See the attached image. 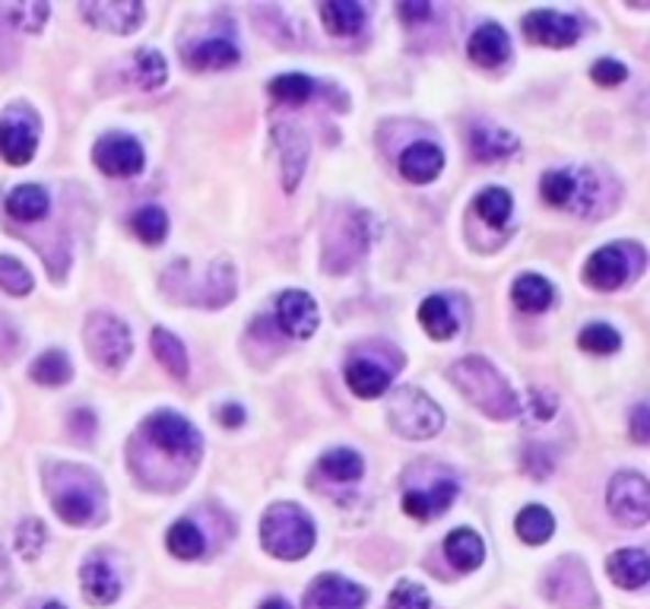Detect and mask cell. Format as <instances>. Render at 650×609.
Here are the masks:
<instances>
[{
  "mask_svg": "<svg viewBox=\"0 0 650 609\" xmlns=\"http://www.w3.org/2000/svg\"><path fill=\"white\" fill-rule=\"evenodd\" d=\"M451 381L463 397L488 419H515L520 413V400L505 381V375L483 356H466L451 365Z\"/></svg>",
  "mask_w": 650,
  "mask_h": 609,
  "instance_id": "cell-1",
  "label": "cell"
},
{
  "mask_svg": "<svg viewBox=\"0 0 650 609\" xmlns=\"http://www.w3.org/2000/svg\"><path fill=\"white\" fill-rule=\"evenodd\" d=\"M48 492H52L57 518L74 527L96 521V511L106 505V489H102L99 476L86 467H77V464L48 467Z\"/></svg>",
  "mask_w": 650,
  "mask_h": 609,
  "instance_id": "cell-2",
  "label": "cell"
},
{
  "mask_svg": "<svg viewBox=\"0 0 650 609\" xmlns=\"http://www.w3.org/2000/svg\"><path fill=\"white\" fill-rule=\"evenodd\" d=\"M315 521L293 501H276L261 518V543L273 558L298 562L315 550Z\"/></svg>",
  "mask_w": 650,
  "mask_h": 609,
  "instance_id": "cell-3",
  "label": "cell"
},
{
  "mask_svg": "<svg viewBox=\"0 0 650 609\" xmlns=\"http://www.w3.org/2000/svg\"><path fill=\"white\" fill-rule=\"evenodd\" d=\"M372 242V220L368 213L346 207L340 210L324 232V254H321V267L327 274H346L362 261V254L368 251Z\"/></svg>",
  "mask_w": 650,
  "mask_h": 609,
  "instance_id": "cell-4",
  "label": "cell"
},
{
  "mask_svg": "<svg viewBox=\"0 0 650 609\" xmlns=\"http://www.w3.org/2000/svg\"><path fill=\"white\" fill-rule=\"evenodd\" d=\"M390 425L397 435L422 442V439H434L444 429V413L434 403L429 394H422L419 388H400L390 400Z\"/></svg>",
  "mask_w": 650,
  "mask_h": 609,
  "instance_id": "cell-5",
  "label": "cell"
},
{
  "mask_svg": "<svg viewBox=\"0 0 650 609\" xmlns=\"http://www.w3.org/2000/svg\"><path fill=\"white\" fill-rule=\"evenodd\" d=\"M82 340H86L89 356L99 362L102 368H109V372H118L128 362L131 350H134V340H131L128 324L118 321L114 314H106V311H96V314L86 318Z\"/></svg>",
  "mask_w": 650,
  "mask_h": 609,
  "instance_id": "cell-6",
  "label": "cell"
},
{
  "mask_svg": "<svg viewBox=\"0 0 650 609\" xmlns=\"http://www.w3.org/2000/svg\"><path fill=\"white\" fill-rule=\"evenodd\" d=\"M645 264V251L638 245H606L594 251L584 264V283L599 292H613L635 277Z\"/></svg>",
  "mask_w": 650,
  "mask_h": 609,
  "instance_id": "cell-7",
  "label": "cell"
},
{
  "mask_svg": "<svg viewBox=\"0 0 650 609\" xmlns=\"http://www.w3.org/2000/svg\"><path fill=\"white\" fill-rule=\"evenodd\" d=\"M143 439L159 447L168 457H178L185 464H197L200 457V435L185 416L159 410L143 422Z\"/></svg>",
  "mask_w": 650,
  "mask_h": 609,
  "instance_id": "cell-8",
  "label": "cell"
},
{
  "mask_svg": "<svg viewBox=\"0 0 650 609\" xmlns=\"http://www.w3.org/2000/svg\"><path fill=\"white\" fill-rule=\"evenodd\" d=\"M38 150V118L26 106H10L0 114V159L26 166Z\"/></svg>",
  "mask_w": 650,
  "mask_h": 609,
  "instance_id": "cell-9",
  "label": "cell"
},
{
  "mask_svg": "<svg viewBox=\"0 0 650 609\" xmlns=\"http://www.w3.org/2000/svg\"><path fill=\"white\" fill-rule=\"evenodd\" d=\"M606 505L619 524L645 527L650 518V486L641 473L623 470L613 476Z\"/></svg>",
  "mask_w": 650,
  "mask_h": 609,
  "instance_id": "cell-10",
  "label": "cell"
},
{
  "mask_svg": "<svg viewBox=\"0 0 650 609\" xmlns=\"http://www.w3.org/2000/svg\"><path fill=\"white\" fill-rule=\"evenodd\" d=\"M92 159L111 178H134L143 171V163H146L143 146L131 134H106L96 143Z\"/></svg>",
  "mask_w": 650,
  "mask_h": 609,
  "instance_id": "cell-11",
  "label": "cell"
},
{
  "mask_svg": "<svg viewBox=\"0 0 650 609\" xmlns=\"http://www.w3.org/2000/svg\"><path fill=\"white\" fill-rule=\"evenodd\" d=\"M540 195L549 207H565V210H577L584 213L587 197H594V178L584 171H546L540 181Z\"/></svg>",
  "mask_w": 650,
  "mask_h": 609,
  "instance_id": "cell-12",
  "label": "cell"
},
{
  "mask_svg": "<svg viewBox=\"0 0 650 609\" xmlns=\"http://www.w3.org/2000/svg\"><path fill=\"white\" fill-rule=\"evenodd\" d=\"M524 38L542 48H569L581 38V20L552 10H533L530 16H524Z\"/></svg>",
  "mask_w": 650,
  "mask_h": 609,
  "instance_id": "cell-13",
  "label": "cell"
},
{
  "mask_svg": "<svg viewBox=\"0 0 650 609\" xmlns=\"http://www.w3.org/2000/svg\"><path fill=\"white\" fill-rule=\"evenodd\" d=\"M80 13L92 26L114 35H131L143 23L146 7L140 0H92V3H80Z\"/></svg>",
  "mask_w": 650,
  "mask_h": 609,
  "instance_id": "cell-14",
  "label": "cell"
},
{
  "mask_svg": "<svg viewBox=\"0 0 650 609\" xmlns=\"http://www.w3.org/2000/svg\"><path fill=\"white\" fill-rule=\"evenodd\" d=\"M305 609H365V590L343 575H321L305 594Z\"/></svg>",
  "mask_w": 650,
  "mask_h": 609,
  "instance_id": "cell-15",
  "label": "cell"
},
{
  "mask_svg": "<svg viewBox=\"0 0 650 609\" xmlns=\"http://www.w3.org/2000/svg\"><path fill=\"white\" fill-rule=\"evenodd\" d=\"M276 321L289 336L308 340L321 324V311L305 289H286L276 302Z\"/></svg>",
  "mask_w": 650,
  "mask_h": 609,
  "instance_id": "cell-16",
  "label": "cell"
},
{
  "mask_svg": "<svg viewBox=\"0 0 650 609\" xmlns=\"http://www.w3.org/2000/svg\"><path fill=\"white\" fill-rule=\"evenodd\" d=\"M454 496H458V479L451 473L438 470L429 489H412V486H407V492H404V511H407L409 518H416V521H432L434 514H441V511L451 508Z\"/></svg>",
  "mask_w": 650,
  "mask_h": 609,
  "instance_id": "cell-17",
  "label": "cell"
},
{
  "mask_svg": "<svg viewBox=\"0 0 650 609\" xmlns=\"http://www.w3.org/2000/svg\"><path fill=\"white\" fill-rule=\"evenodd\" d=\"M80 584H82V597L96 607H109L121 597V578L118 572L111 568V562H106L102 555H92L86 558L80 568Z\"/></svg>",
  "mask_w": 650,
  "mask_h": 609,
  "instance_id": "cell-18",
  "label": "cell"
},
{
  "mask_svg": "<svg viewBox=\"0 0 650 609\" xmlns=\"http://www.w3.org/2000/svg\"><path fill=\"white\" fill-rule=\"evenodd\" d=\"M470 156L476 163H498V159H508L515 156L520 140L515 134H508L505 128H495V124H470Z\"/></svg>",
  "mask_w": 650,
  "mask_h": 609,
  "instance_id": "cell-19",
  "label": "cell"
},
{
  "mask_svg": "<svg viewBox=\"0 0 650 609\" xmlns=\"http://www.w3.org/2000/svg\"><path fill=\"white\" fill-rule=\"evenodd\" d=\"M444 168V153L438 143H409L400 153V175L412 185H429Z\"/></svg>",
  "mask_w": 650,
  "mask_h": 609,
  "instance_id": "cell-20",
  "label": "cell"
},
{
  "mask_svg": "<svg viewBox=\"0 0 650 609\" xmlns=\"http://www.w3.org/2000/svg\"><path fill=\"white\" fill-rule=\"evenodd\" d=\"M466 55L473 64H480V67H502L508 55H511V38H508V32L498 26V23H486V26H480L473 35H470V48H466Z\"/></svg>",
  "mask_w": 650,
  "mask_h": 609,
  "instance_id": "cell-21",
  "label": "cell"
},
{
  "mask_svg": "<svg viewBox=\"0 0 650 609\" xmlns=\"http://www.w3.org/2000/svg\"><path fill=\"white\" fill-rule=\"evenodd\" d=\"M273 137H276V146L283 150V185L286 191H296L305 171V159H308V140L293 124H279Z\"/></svg>",
  "mask_w": 650,
  "mask_h": 609,
  "instance_id": "cell-22",
  "label": "cell"
},
{
  "mask_svg": "<svg viewBox=\"0 0 650 609\" xmlns=\"http://www.w3.org/2000/svg\"><path fill=\"white\" fill-rule=\"evenodd\" d=\"M239 48L229 38H207L200 45H190L181 52V60L190 70H225L239 64Z\"/></svg>",
  "mask_w": 650,
  "mask_h": 609,
  "instance_id": "cell-23",
  "label": "cell"
},
{
  "mask_svg": "<svg viewBox=\"0 0 650 609\" xmlns=\"http://www.w3.org/2000/svg\"><path fill=\"white\" fill-rule=\"evenodd\" d=\"M606 572L625 590H641L650 578V558L645 550H616L606 562Z\"/></svg>",
  "mask_w": 650,
  "mask_h": 609,
  "instance_id": "cell-24",
  "label": "cell"
},
{
  "mask_svg": "<svg viewBox=\"0 0 650 609\" xmlns=\"http://www.w3.org/2000/svg\"><path fill=\"white\" fill-rule=\"evenodd\" d=\"M444 555L448 562L458 568V572H473L483 565V555H486V546H483V536L470 527H458L454 533H448L444 540Z\"/></svg>",
  "mask_w": 650,
  "mask_h": 609,
  "instance_id": "cell-25",
  "label": "cell"
},
{
  "mask_svg": "<svg viewBox=\"0 0 650 609\" xmlns=\"http://www.w3.org/2000/svg\"><path fill=\"white\" fill-rule=\"evenodd\" d=\"M318 13L324 20L327 32L340 35V38H350L365 26V7L355 3V0H327L318 7Z\"/></svg>",
  "mask_w": 650,
  "mask_h": 609,
  "instance_id": "cell-26",
  "label": "cell"
},
{
  "mask_svg": "<svg viewBox=\"0 0 650 609\" xmlns=\"http://www.w3.org/2000/svg\"><path fill=\"white\" fill-rule=\"evenodd\" d=\"M346 385H350V390H353L355 397L375 400V397H381L384 390L390 388V372L375 365V362L355 359L350 362V368H346Z\"/></svg>",
  "mask_w": 650,
  "mask_h": 609,
  "instance_id": "cell-27",
  "label": "cell"
},
{
  "mask_svg": "<svg viewBox=\"0 0 650 609\" xmlns=\"http://www.w3.org/2000/svg\"><path fill=\"white\" fill-rule=\"evenodd\" d=\"M511 299L520 311H530V314H540L549 304L555 302V289L552 283L540 274H524V277L515 279L511 286Z\"/></svg>",
  "mask_w": 650,
  "mask_h": 609,
  "instance_id": "cell-28",
  "label": "cell"
},
{
  "mask_svg": "<svg viewBox=\"0 0 650 609\" xmlns=\"http://www.w3.org/2000/svg\"><path fill=\"white\" fill-rule=\"evenodd\" d=\"M419 324L432 340H451L458 333V314L444 296H429L419 304Z\"/></svg>",
  "mask_w": 650,
  "mask_h": 609,
  "instance_id": "cell-29",
  "label": "cell"
},
{
  "mask_svg": "<svg viewBox=\"0 0 650 609\" xmlns=\"http://www.w3.org/2000/svg\"><path fill=\"white\" fill-rule=\"evenodd\" d=\"M362 470H365V464L353 447H333L318 461V473L324 476L327 483H340V486L362 479Z\"/></svg>",
  "mask_w": 650,
  "mask_h": 609,
  "instance_id": "cell-30",
  "label": "cell"
},
{
  "mask_svg": "<svg viewBox=\"0 0 650 609\" xmlns=\"http://www.w3.org/2000/svg\"><path fill=\"white\" fill-rule=\"evenodd\" d=\"M7 213L20 222H38L48 213V191L38 185H20L7 195Z\"/></svg>",
  "mask_w": 650,
  "mask_h": 609,
  "instance_id": "cell-31",
  "label": "cell"
},
{
  "mask_svg": "<svg viewBox=\"0 0 650 609\" xmlns=\"http://www.w3.org/2000/svg\"><path fill=\"white\" fill-rule=\"evenodd\" d=\"M153 353H156L159 365H163L172 378H178V381L188 378V353H185V343H181L175 333L165 331V328H156V331H153Z\"/></svg>",
  "mask_w": 650,
  "mask_h": 609,
  "instance_id": "cell-32",
  "label": "cell"
},
{
  "mask_svg": "<svg viewBox=\"0 0 650 609\" xmlns=\"http://www.w3.org/2000/svg\"><path fill=\"white\" fill-rule=\"evenodd\" d=\"M517 536L524 540V543H530V546H542L546 540H552V533H555V518L549 514V508H542V505H527L520 514H517Z\"/></svg>",
  "mask_w": 650,
  "mask_h": 609,
  "instance_id": "cell-33",
  "label": "cell"
},
{
  "mask_svg": "<svg viewBox=\"0 0 650 609\" xmlns=\"http://www.w3.org/2000/svg\"><path fill=\"white\" fill-rule=\"evenodd\" d=\"M165 546L168 553L181 562H190V558H200L203 550H207V540H203V530L194 524V521H175L168 527V536H165Z\"/></svg>",
  "mask_w": 650,
  "mask_h": 609,
  "instance_id": "cell-34",
  "label": "cell"
},
{
  "mask_svg": "<svg viewBox=\"0 0 650 609\" xmlns=\"http://www.w3.org/2000/svg\"><path fill=\"white\" fill-rule=\"evenodd\" d=\"M29 378L35 385H45V388H60V385H67L74 378V365L60 350H48V353H42L38 359L32 362Z\"/></svg>",
  "mask_w": 650,
  "mask_h": 609,
  "instance_id": "cell-35",
  "label": "cell"
},
{
  "mask_svg": "<svg viewBox=\"0 0 650 609\" xmlns=\"http://www.w3.org/2000/svg\"><path fill=\"white\" fill-rule=\"evenodd\" d=\"M511 210H515V200L505 188H486L476 197V217L488 225H495V229L511 220Z\"/></svg>",
  "mask_w": 650,
  "mask_h": 609,
  "instance_id": "cell-36",
  "label": "cell"
},
{
  "mask_svg": "<svg viewBox=\"0 0 650 609\" xmlns=\"http://www.w3.org/2000/svg\"><path fill=\"white\" fill-rule=\"evenodd\" d=\"M315 92V80L305 74H283L271 84V96L279 106H305Z\"/></svg>",
  "mask_w": 650,
  "mask_h": 609,
  "instance_id": "cell-37",
  "label": "cell"
},
{
  "mask_svg": "<svg viewBox=\"0 0 650 609\" xmlns=\"http://www.w3.org/2000/svg\"><path fill=\"white\" fill-rule=\"evenodd\" d=\"M131 229L143 245H163L165 235H168V217L159 207H143L134 213Z\"/></svg>",
  "mask_w": 650,
  "mask_h": 609,
  "instance_id": "cell-38",
  "label": "cell"
},
{
  "mask_svg": "<svg viewBox=\"0 0 650 609\" xmlns=\"http://www.w3.org/2000/svg\"><path fill=\"white\" fill-rule=\"evenodd\" d=\"M168 77V67H165V57L153 48H140L134 55V80L136 86L143 89H159Z\"/></svg>",
  "mask_w": 650,
  "mask_h": 609,
  "instance_id": "cell-39",
  "label": "cell"
},
{
  "mask_svg": "<svg viewBox=\"0 0 650 609\" xmlns=\"http://www.w3.org/2000/svg\"><path fill=\"white\" fill-rule=\"evenodd\" d=\"M577 346L591 356H613L619 346H623V336L613 331L609 324H587L581 336H577Z\"/></svg>",
  "mask_w": 650,
  "mask_h": 609,
  "instance_id": "cell-40",
  "label": "cell"
},
{
  "mask_svg": "<svg viewBox=\"0 0 650 609\" xmlns=\"http://www.w3.org/2000/svg\"><path fill=\"white\" fill-rule=\"evenodd\" d=\"M0 289L10 296H29L32 292V274L16 257H0Z\"/></svg>",
  "mask_w": 650,
  "mask_h": 609,
  "instance_id": "cell-41",
  "label": "cell"
},
{
  "mask_svg": "<svg viewBox=\"0 0 650 609\" xmlns=\"http://www.w3.org/2000/svg\"><path fill=\"white\" fill-rule=\"evenodd\" d=\"M48 3H42V0H26V3H13V7H7V13H10V20H13V26L26 29V32H42L45 26V20H48Z\"/></svg>",
  "mask_w": 650,
  "mask_h": 609,
  "instance_id": "cell-42",
  "label": "cell"
},
{
  "mask_svg": "<svg viewBox=\"0 0 650 609\" xmlns=\"http://www.w3.org/2000/svg\"><path fill=\"white\" fill-rule=\"evenodd\" d=\"M387 609H432V597L422 584L400 582L390 590Z\"/></svg>",
  "mask_w": 650,
  "mask_h": 609,
  "instance_id": "cell-43",
  "label": "cell"
},
{
  "mask_svg": "<svg viewBox=\"0 0 650 609\" xmlns=\"http://www.w3.org/2000/svg\"><path fill=\"white\" fill-rule=\"evenodd\" d=\"M45 540H48L45 524H42V521H35V518H29V521H23L20 530H16V553L32 562V558H38L42 546H45Z\"/></svg>",
  "mask_w": 650,
  "mask_h": 609,
  "instance_id": "cell-44",
  "label": "cell"
},
{
  "mask_svg": "<svg viewBox=\"0 0 650 609\" xmlns=\"http://www.w3.org/2000/svg\"><path fill=\"white\" fill-rule=\"evenodd\" d=\"M591 77H594V84L599 86H619L625 84L628 70H625V64H619V60L603 57V60H596L594 67H591Z\"/></svg>",
  "mask_w": 650,
  "mask_h": 609,
  "instance_id": "cell-45",
  "label": "cell"
},
{
  "mask_svg": "<svg viewBox=\"0 0 650 609\" xmlns=\"http://www.w3.org/2000/svg\"><path fill=\"white\" fill-rule=\"evenodd\" d=\"M524 410H530L537 422H549L555 410H559V403H555V394H549V390H533L530 394V403H524Z\"/></svg>",
  "mask_w": 650,
  "mask_h": 609,
  "instance_id": "cell-46",
  "label": "cell"
},
{
  "mask_svg": "<svg viewBox=\"0 0 650 609\" xmlns=\"http://www.w3.org/2000/svg\"><path fill=\"white\" fill-rule=\"evenodd\" d=\"M631 439L638 444L650 442V422H648V403H638L631 413Z\"/></svg>",
  "mask_w": 650,
  "mask_h": 609,
  "instance_id": "cell-47",
  "label": "cell"
},
{
  "mask_svg": "<svg viewBox=\"0 0 650 609\" xmlns=\"http://www.w3.org/2000/svg\"><path fill=\"white\" fill-rule=\"evenodd\" d=\"M397 13L407 20V26H416V23H422L432 13V3H400Z\"/></svg>",
  "mask_w": 650,
  "mask_h": 609,
  "instance_id": "cell-48",
  "label": "cell"
},
{
  "mask_svg": "<svg viewBox=\"0 0 650 609\" xmlns=\"http://www.w3.org/2000/svg\"><path fill=\"white\" fill-rule=\"evenodd\" d=\"M217 416L225 422V425H229V429H239V425L244 422V410L239 407V403H225Z\"/></svg>",
  "mask_w": 650,
  "mask_h": 609,
  "instance_id": "cell-49",
  "label": "cell"
},
{
  "mask_svg": "<svg viewBox=\"0 0 650 609\" xmlns=\"http://www.w3.org/2000/svg\"><path fill=\"white\" fill-rule=\"evenodd\" d=\"M10 587H13V572H10V562H7V555L0 553V600L10 594Z\"/></svg>",
  "mask_w": 650,
  "mask_h": 609,
  "instance_id": "cell-50",
  "label": "cell"
},
{
  "mask_svg": "<svg viewBox=\"0 0 650 609\" xmlns=\"http://www.w3.org/2000/svg\"><path fill=\"white\" fill-rule=\"evenodd\" d=\"M261 609H293V607H289L283 597H271V600H264V604H261Z\"/></svg>",
  "mask_w": 650,
  "mask_h": 609,
  "instance_id": "cell-51",
  "label": "cell"
},
{
  "mask_svg": "<svg viewBox=\"0 0 650 609\" xmlns=\"http://www.w3.org/2000/svg\"><path fill=\"white\" fill-rule=\"evenodd\" d=\"M45 609H67L64 604H57V600H52V604H45Z\"/></svg>",
  "mask_w": 650,
  "mask_h": 609,
  "instance_id": "cell-52",
  "label": "cell"
}]
</instances>
